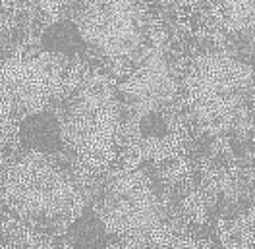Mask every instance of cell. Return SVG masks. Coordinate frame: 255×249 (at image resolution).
<instances>
[{
	"instance_id": "1",
	"label": "cell",
	"mask_w": 255,
	"mask_h": 249,
	"mask_svg": "<svg viewBox=\"0 0 255 249\" xmlns=\"http://www.w3.org/2000/svg\"><path fill=\"white\" fill-rule=\"evenodd\" d=\"M184 101L209 133L248 129L255 112V79L250 62L226 50H207L184 76Z\"/></svg>"
},
{
	"instance_id": "7",
	"label": "cell",
	"mask_w": 255,
	"mask_h": 249,
	"mask_svg": "<svg viewBox=\"0 0 255 249\" xmlns=\"http://www.w3.org/2000/svg\"><path fill=\"white\" fill-rule=\"evenodd\" d=\"M133 112L139 116L160 110L176 95L174 78L159 52L147 56L126 85H122Z\"/></svg>"
},
{
	"instance_id": "8",
	"label": "cell",
	"mask_w": 255,
	"mask_h": 249,
	"mask_svg": "<svg viewBox=\"0 0 255 249\" xmlns=\"http://www.w3.org/2000/svg\"><path fill=\"white\" fill-rule=\"evenodd\" d=\"M17 133H19V141L25 147V151L56 155L64 147L60 116L50 110L37 112V114L27 116L25 120H21Z\"/></svg>"
},
{
	"instance_id": "3",
	"label": "cell",
	"mask_w": 255,
	"mask_h": 249,
	"mask_svg": "<svg viewBox=\"0 0 255 249\" xmlns=\"http://www.w3.org/2000/svg\"><path fill=\"white\" fill-rule=\"evenodd\" d=\"M64 145L85 174L107 168L120 143V107L112 85L101 76L78 83L60 114Z\"/></svg>"
},
{
	"instance_id": "4",
	"label": "cell",
	"mask_w": 255,
	"mask_h": 249,
	"mask_svg": "<svg viewBox=\"0 0 255 249\" xmlns=\"http://www.w3.org/2000/svg\"><path fill=\"white\" fill-rule=\"evenodd\" d=\"M83 189L54 155L25 151L4 172V203L31 220H76L83 213Z\"/></svg>"
},
{
	"instance_id": "5",
	"label": "cell",
	"mask_w": 255,
	"mask_h": 249,
	"mask_svg": "<svg viewBox=\"0 0 255 249\" xmlns=\"http://www.w3.org/2000/svg\"><path fill=\"white\" fill-rule=\"evenodd\" d=\"M66 58L52 52H16L2 64V101L4 118L47 110V105L68 87Z\"/></svg>"
},
{
	"instance_id": "2",
	"label": "cell",
	"mask_w": 255,
	"mask_h": 249,
	"mask_svg": "<svg viewBox=\"0 0 255 249\" xmlns=\"http://www.w3.org/2000/svg\"><path fill=\"white\" fill-rule=\"evenodd\" d=\"M97 213L128 249L203 248L201 242L170 230L151 180L139 168L126 166L112 176Z\"/></svg>"
},
{
	"instance_id": "10",
	"label": "cell",
	"mask_w": 255,
	"mask_h": 249,
	"mask_svg": "<svg viewBox=\"0 0 255 249\" xmlns=\"http://www.w3.org/2000/svg\"><path fill=\"white\" fill-rule=\"evenodd\" d=\"M221 25L255 48V2H223L213 6Z\"/></svg>"
},
{
	"instance_id": "13",
	"label": "cell",
	"mask_w": 255,
	"mask_h": 249,
	"mask_svg": "<svg viewBox=\"0 0 255 249\" xmlns=\"http://www.w3.org/2000/svg\"><path fill=\"white\" fill-rule=\"evenodd\" d=\"M248 129L254 133V137H255V112H254V116H252V120H250V124H248Z\"/></svg>"
},
{
	"instance_id": "12",
	"label": "cell",
	"mask_w": 255,
	"mask_h": 249,
	"mask_svg": "<svg viewBox=\"0 0 255 249\" xmlns=\"http://www.w3.org/2000/svg\"><path fill=\"white\" fill-rule=\"evenodd\" d=\"M139 129L147 139H160L166 135L168 124H166L164 114L160 110H155V112H149L139 118Z\"/></svg>"
},
{
	"instance_id": "14",
	"label": "cell",
	"mask_w": 255,
	"mask_h": 249,
	"mask_svg": "<svg viewBox=\"0 0 255 249\" xmlns=\"http://www.w3.org/2000/svg\"><path fill=\"white\" fill-rule=\"evenodd\" d=\"M250 66H252V70H254V79H255V52L252 54V60H250Z\"/></svg>"
},
{
	"instance_id": "6",
	"label": "cell",
	"mask_w": 255,
	"mask_h": 249,
	"mask_svg": "<svg viewBox=\"0 0 255 249\" xmlns=\"http://www.w3.org/2000/svg\"><path fill=\"white\" fill-rule=\"evenodd\" d=\"M76 25L87 47L111 60H124L143 45L147 6L139 2H89L80 8Z\"/></svg>"
},
{
	"instance_id": "11",
	"label": "cell",
	"mask_w": 255,
	"mask_h": 249,
	"mask_svg": "<svg viewBox=\"0 0 255 249\" xmlns=\"http://www.w3.org/2000/svg\"><path fill=\"white\" fill-rule=\"evenodd\" d=\"M41 43L47 52H52L62 58L76 56L87 47L76 21H70V19L52 23L48 29H45V33L41 35Z\"/></svg>"
},
{
	"instance_id": "9",
	"label": "cell",
	"mask_w": 255,
	"mask_h": 249,
	"mask_svg": "<svg viewBox=\"0 0 255 249\" xmlns=\"http://www.w3.org/2000/svg\"><path fill=\"white\" fill-rule=\"evenodd\" d=\"M109 228L97 211H83L66 230V242L72 249H107Z\"/></svg>"
},
{
	"instance_id": "15",
	"label": "cell",
	"mask_w": 255,
	"mask_h": 249,
	"mask_svg": "<svg viewBox=\"0 0 255 249\" xmlns=\"http://www.w3.org/2000/svg\"><path fill=\"white\" fill-rule=\"evenodd\" d=\"M230 249H248L246 246H234V248H230Z\"/></svg>"
}]
</instances>
